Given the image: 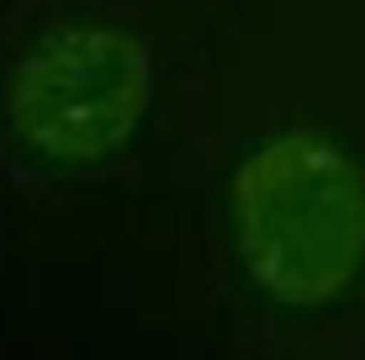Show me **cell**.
<instances>
[{
    "label": "cell",
    "instance_id": "1",
    "mask_svg": "<svg viewBox=\"0 0 365 360\" xmlns=\"http://www.w3.org/2000/svg\"><path fill=\"white\" fill-rule=\"evenodd\" d=\"M233 239L275 302L318 307L365 259V175L323 133H281L233 175Z\"/></svg>",
    "mask_w": 365,
    "mask_h": 360
},
{
    "label": "cell",
    "instance_id": "2",
    "mask_svg": "<svg viewBox=\"0 0 365 360\" xmlns=\"http://www.w3.org/2000/svg\"><path fill=\"white\" fill-rule=\"evenodd\" d=\"M148 106V53L117 27H64L32 48L6 85L21 143L48 159H101Z\"/></svg>",
    "mask_w": 365,
    "mask_h": 360
}]
</instances>
